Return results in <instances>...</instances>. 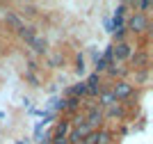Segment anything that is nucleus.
Here are the masks:
<instances>
[{
	"label": "nucleus",
	"mask_w": 153,
	"mask_h": 144,
	"mask_svg": "<svg viewBox=\"0 0 153 144\" xmlns=\"http://www.w3.org/2000/svg\"><path fill=\"white\" fill-rule=\"evenodd\" d=\"M110 92H112V96H114L117 103H128L130 96L135 94V85L130 80H114L110 85Z\"/></svg>",
	"instance_id": "nucleus-1"
},
{
	"label": "nucleus",
	"mask_w": 153,
	"mask_h": 144,
	"mask_svg": "<svg viewBox=\"0 0 153 144\" xmlns=\"http://www.w3.org/2000/svg\"><path fill=\"white\" fill-rule=\"evenodd\" d=\"M126 30L133 32V34H144L149 30V16L146 14H140V12H133L126 21Z\"/></svg>",
	"instance_id": "nucleus-2"
},
{
	"label": "nucleus",
	"mask_w": 153,
	"mask_h": 144,
	"mask_svg": "<svg viewBox=\"0 0 153 144\" xmlns=\"http://www.w3.org/2000/svg\"><path fill=\"white\" fill-rule=\"evenodd\" d=\"M82 82H85V87H87V98L96 101V96L101 94V89H103V78L98 73H89Z\"/></svg>",
	"instance_id": "nucleus-3"
},
{
	"label": "nucleus",
	"mask_w": 153,
	"mask_h": 144,
	"mask_svg": "<svg viewBox=\"0 0 153 144\" xmlns=\"http://www.w3.org/2000/svg\"><path fill=\"white\" fill-rule=\"evenodd\" d=\"M85 124L89 126L91 131H98V126L103 124V110L96 105V101H94V105H89L87 112H85Z\"/></svg>",
	"instance_id": "nucleus-4"
},
{
	"label": "nucleus",
	"mask_w": 153,
	"mask_h": 144,
	"mask_svg": "<svg viewBox=\"0 0 153 144\" xmlns=\"http://www.w3.org/2000/svg\"><path fill=\"white\" fill-rule=\"evenodd\" d=\"M112 53H114V62L121 64V62H128V60H130L135 48L128 44V41H121V44H112Z\"/></svg>",
	"instance_id": "nucleus-5"
},
{
	"label": "nucleus",
	"mask_w": 153,
	"mask_h": 144,
	"mask_svg": "<svg viewBox=\"0 0 153 144\" xmlns=\"http://www.w3.org/2000/svg\"><path fill=\"white\" fill-rule=\"evenodd\" d=\"M126 110L128 107L123 103H114V105H110L103 110V119H117V121H123L126 119Z\"/></svg>",
	"instance_id": "nucleus-6"
},
{
	"label": "nucleus",
	"mask_w": 153,
	"mask_h": 144,
	"mask_svg": "<svg viewBox=\"0 0 153 144\" xmlns=\"http://www.w3.org/2000/svg\"><path fill=\"white\" fill-rule=\"evenodd\" d=\"M130 62H133L135 71H142V69H146V66H149V53H146L144 48H142V50H135L133 55H130Z\"/></svg>",
	"instance_id": "nucleus-7"
},
{
	"label": "nucleus",
	"mask_w": 153,
	"mask_h": 144,
	"mask_svg": "<svg viewBox=\"0 0 153 144\" xmlns=\"http://www.w3.org/2000/svg\"><path fill=\"white\" fill-rule=\"evenodd\" d=\"M80 107H82V101L76 98V96H64V112L66 114H78L80 112Z\"/></svg>",
	"instance_id": "nucleus-8"
},
{
	"label": "nucleus",
	"mask_w": 153,
	"mask_h": 144,
	"mask_svg": "<svg viewBox=\"0 0 153 144\" xmlns=\"http://www.w3.org/2000/svg\"><path fill=\"white\" fill-rule=\"evenodd\" d=\"M5 21H7V25H9L12 30H16V32H21V30H23V28H25V23H23V19H21V16H19V14H16V12H9V9H7V12H5Z\"/></svg>",
	"instance_id": "nucleus-9"
},
{
	"label": "nucleus",
	"mask_w": 153,
	"mask_h": 144,
	"mask_svg": "<svg viewBox=\"0 0 153 144\" xmlns=\"http://www.w3.org/2000/svg\"><path fill=\"white\" fill-rule=\"evenodd\" d=\"M117 101H114V96H112V92L110 89H101V94L96 96V105L101 107V110H105V107H110V105H114Z\"/></svg>",
	"instance_id": "nucleus-10"
},
{
	"label": "nucleus",
	"mask_w": 153,
	"mask_h": 144,
	"mask_svg": "<svg viewBox=\"0 0 153 144\" xmlns=\"http://www.w3.org/2000/svg\"><path fill=\"white\" fill-rule=\"evenodd\" d=\"M30 48L34 50V53H37V55H46V53H48V41H46V37H34L30 41Z\"/></svg>",
	"instance_id": "nucleus-11"
},
{
	"label": "nucleus",
	"mask_w": 153,
	"mask_h": 144,
	"mask_svg": "<svg viewBox=\"0 0 153 144\" xmlns=\"http://www.w3.org/2000/svg\"><path fill=\"white\" fill-rule=\"evenodd\" d=\"M96 144H114V135L105 128H98L96 131Z\"/></svg>",
	"instance_id": "nucleus-12"
},
{
	"label": "nucleus",
	"mask_w": 153,
	"mask_h": 144,
	"mask_svg": "<svg viewBox=\"0 0 153 144\" xmlns=\"http://www.w3.org/2000/svg\"><path fill=\"white\" fill-rule=\"evenodd\" d=\"M19 34H21V39H23V41H25V44L30 46V41H32L34 37H37V28H34V25H25V28H23V30H21Z\"/></svg>",
	"instance_id": "nucleus-13"
},
{
	"label": "nucleus",
	"mask_w": 153,
	"mask_h": 144,
	"mask_svg": "<svg viewBox=\"0 0 153 144\" xmlns=\"http://www.w3.org/2000/svg\"><path fill=\"white\" fill-rule=\"evenodd\" d=\"M76 73H78V75H85V73H87V66H85V55H82V53H78V55H76Z\"/></svg>",
	"instance_id": "nucleus-14"
},
{
	"label": "nucleus",
	"mask_w": 153,
	"mask_h": 144,
	"mask_svg": "<svg viewBox=\"0 0 153 144\" xmlns=\"http://www.w3.org/2000/svg\"><path fill=\"white\" fill-rule=\"evenodd\" d=\"M126 14H128V2H121V5H117L112 19H126Z\"/></svg>",
	"instance_id": "nucleus-15"
},
{
	"label": "nucleus",
	"mask_w": 153,
	"mask_h": 144,
	"mask_svg": "<svg viewBox=\"0 0 153 144\" xmlns=\"http://www.w3.org/2000/svg\"><path fill=\"white\" fill-rule=\"evenodd\" d=\"M112 34H114V41H117V44H121V41H126L128 30H126V28H121V30H114Z\"/></svg>",
	"instance_id": "nucleus-16"
},
{
	"label": "nucleus",
	"mask_w": 153,
	"mask_h": 144,
	"mask_svg": "<svg viewBox=\"0 0 153 144\" xmlns=\"http://www.w3.org/2000/svg\"><path fill=\"white\" fill-rule=\"evenodd\" d=\"M44 128H46L44 121H37V124H34V140H41V135H44Z\"/></svg>",
	"instance_id": "nucleus-17"
},
{
	"label": "nucleus",
	"mask_w": 153,
	"mask_h": 144,
	"mask_svg": "<svg viewBox=\"0 0 153 144\" xmlns=\"http://www.w3.org/2000/svg\"><path fill=\"white\" fill-rule=\"evenodd\" d=\"M53 119H57V114H55V112H48V110H44V114H41V121H44V124H51Z\"/></svg>",
	"instance_id": "nucleus-18"
},
{
	"label": "nucleus",
	"mask_w": 153,
	"mask_h": 144,
	"mask_svg": "<svg viewBox=\"0 0 153 144\" xmlns=\"http://www.w3.org/2000/svg\"><path fill=\"white\" fill-rule=\"evenodd\" d=\"M23 14H25V16H37V7L27 2V5H23Z\"/></svg>",
	"instance_id": "nucleus-19"
},
{
	"label": "nucleus",
	"mask_w": 153,
	"mask_h": 144,
	"mask_svg": "<svg viewBox=\"0 0 153 144\" xmlns=\"http://www.w3.org/2000/svg\"><path fill=\"white\" fill-rule=\"evenodd\" d=\"M25 78L34 85V87H39V78H37V73H34V71H25Z\"/></svg>",
	"instance_id": "nucleus-20"
},
{
	"label": "nucleus",
	"mask_w": 153,
	"mask_h": 144,
	"mask_svg": "<svg viewBox=\"0 0 153 144\" xmlns=\"http://www.w3.org/2000/svg\"><path fill=\"white\" fill-rule=\"evenodd\" d=\"M146 69H142V71H135V78H137V82H144V80H146Z\"/></svg>",
	"instance_id": "nucleus-21"
},
{
	"label": "nucleus",
	"mask_w": 153,
	"mask_h": 144,
	"mask_svg": "<svg viewBox=\"0 0 153 144\" xmlns=\"http://www.w3.org/2000/svg\"><path fill=\"white\" fill-rule=\"evenodd\" d=\"M57 101H59V96H51V101H48V112H53V107L57 105Z\"/></svg>",
	"instance_id": "nucleus-22"
},
{
	"label": "nucleus",
	"mask_w": 153,
	"mask_h": 144,
	"mask_svg": "<svg viewBox=\"0 0 153 144\" xmlns=\"http://www.w3.org/2000/svg\"><path fill=\"white\" fill-rule=\"evenodd\" d=\"M51 64H53V66H57V64H59V55H55V57H51Z\"/></svg>",
	"instance_id": "nucleus-23"
},
{
	"label": "nucleus",
	"mask_w": 153,
	"mask_h": 144,
	"mask_svg": "<svg viewBox=\"0 0 153 144\" xmlns=\"http://www.w3.org/2000/svg\"><path fill=\"white\" fill-rule=\"evenodd\" d=\"M91 57H94V62H96V60H98V57H101V53H98V50L94 48V50H91Z\"/></svg>",
	"instance_id": "nucleus-24"
},
{
	"label": "nucleus",
	"mask_w": 153,
	"mask_h": 144,
	"mask_svg": "<svg viewBox=\"0 0 153 144\" xmlns=\"http://www.w3.org/2000/svg\"><path fill=\"white\" fill-rule=\"evenodd\" d=\"M105 30L112 32V23H110V19H105Z\"/></svg>",
	"instance_id": "nucleus-25"
},
{
	"label": "nucleus",
	"mask_w": 153,
	"mask_h": 144,
	"mask_svg": "<svg viewBox=\"0 0 153 144\" xmlns=\"http://www.w3.org/2000/svg\"><path fill=\"white\" fill-rule=\"evenodd\" d=\"M14 144H30V142H27V140H16Z\"/></svg>",
	"instance_id": "nucleus-26"
},
{
	"label": "nucleus",
	"mask_w": 153,
	"mask_h": 144,
	"mask_svg": "<svg viewBox=\"0 0 153 144\" xmlns=\"http://www.w3.org/2000/svg\"><path fill=\"white\" fill-rule=\"evenodd\" d=\"M2 119H5V112H0V121H2Z\"/></svg>",
	"instance_id": "nucleus-27"
}]
</instances>
